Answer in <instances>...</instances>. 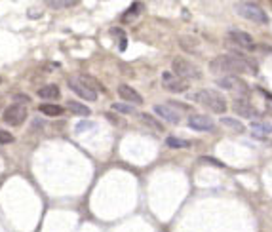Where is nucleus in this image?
Segmentation results:
<instances>
[{
	"instance_id": "nucleus-10",
	"label": "nucleus",
	"mask_w": 272,
	"mask_h": 232,
	"mask_svg": "<svg viewBox=\"0 0 272 232\" xmlns=\"http://www.w3.org/2000/svg\"><path fill=\"white\" fill-rule=\"evenodd\" d=\"M118 95L124 99V101H128L131 105H141L143 103V97L139 95V92H135L131 86L128 84H120L118 86Z\"/></svg>"
},
{
	"instance_id": "nucleus-26",
	"label": "nucleus",
	"mask_w": 272,
	"mask_h": 232,
	"mask_svg": "<svg viewBox=\"0 0 272 232\" xmlns=\"http://www.w3.org/2000/svg\"><path fill=\"white\" fill-rule=\"evenodd\" d=\"M0 82H2V78H0Z\"/></svg>"
},
{
	"instance_id": "nucleus-3",
	"label": "nucleus",
	"mask_w": 272,
	"mask_h": 232,
	"mask_svg": "<svg viewBox=\"0 0 272 232\" xmlns=\"http://www.w3.org/2000/svg\"><path fill=\"white\" fill-rule=\"evenodd\" d=\"M234 10H236L238 15H242L244 19H248L251 23H259V25L269 23L267 11L263 10L259 4H255V2H238V4H234Z\"/></svg>"
},
{
	"instance_id": "nucleus-23",
	"label": "nucleus",
	"mask_w": 272,
	"mask_h": 232,
	"mask_svg": "<svg viewBox=\"0 0 272 232\" xmlns=\"http://www.w3.org/2000/svg\"><path fill=\"white\" fill-rule=\"evenodd\" d=\"M251 129L257 133H272V126H265V124H251Z\"/></svg>"
},
{
	"instance_id": "nucleus-21",
	"label": "nucleus",
	"mask_w": 272,
	"mask_h": 232,
	"mask_svg": "<svg viewBox=\"0 0 272 232\" xmlns=\"http://www.w3.org/2000/svg\"><path fill=\"white\" fill-rule=\"evenodd\" d=\"M112 111H116L120 115H131V113H133V107L126 105V103H112Z\"/></svg>"
},
{
	"instance_id": "nucleus-1",
	"label": "nucleus",
	"mask_w": 272,
	"mask_h": 232,
	"mask_svg": "<svg viewBox=\"0 0 272 232\" xmlns=\"http://www.w3.org/2000/svg\"><path fill=\"white\" fill-rule=\"evenodd\" d=\"M253 61L248 57H244L242 53H229V55H217L215 59H211L209 69L215 74H227V76H236V74L255 71Z\"/></svg>"
},
{
	"instance_id": "nucleus-17",
	"label": "nucleus",
	"mask_w": 272,
	"mask_h": 232,
	"mask_svg": "<svg viewBox=\"0 0 272 232\" xmlns=\"http://www.w3.org/2000/svg\"><path fill=\"white\" fill-rule=\"evenodd\" d=\"M67 109L71 111V113H75L78 116H88L90 115V109L86 105H82V103H78V101H69L67 103Z\"/></svg>"
},
{
	"instance_id": "nucleus-5",
	"label": "nucleus",
	"mask_w": 272,
	"mask_h": 232,
	"mask_svg": "<svg viewBox=\"0 0 272 232\" xmlns=\"http://www.w3.org/2000/svg\"><path fill=\"white\" fill-rule=\"evenodd\" d=\"M217 84L223 88V90H229V92H234L236 95H248L250 94V88L248 84L238 78V76H221L217 80Z\"/></svg>"
},
{
	"instance_id": "nucleus-18",
	"label": "nucleus",
	"mask_w": 272,
	"mask_h": 232,
	"mask_svg": "<svg viewBox=\"0 0 272 232\" xmlns=\"http://www.w3.org/2000/svg\"><path fill=\"white\" fill-rule=\"evenodd\" d=\"M166 145H168V147H172V148H186V147H190V143H188V141L172 137V135L166 139Z\"/></svg>"
},
{
	"instance_id": "nucleus-11",
	"label": "nucleus",
	"mask_w": 272,
	"mask_h": 232,
	"mask_svg": "<svg viewBox=\"0 0 272 232\" xmlns=\"http://www.w3.org/2000/svg\"><path fill=\"white\" fill-rule=\"evenodd\" d=\"M232 109H234L236 115L246 116V118H255V116H257V111L250 105L248 99H234V101H232Z\"/></svg>"
},
{
	"instance_id": "nucleus-14",
	"label": "nucleus",
	"mask_w": 272,
	"mask_h": 232,
	"mask_svg": "<svg viewBox=\"0 0 272 232\" xmlns=\"http://www.w3.org/2000/svg\"><path fill=\"white\" fill-rule=\"evenodd\" d=\"M38 97L40 99H46V101H54L59 97V88L55 84H46L44 88L38 90Z\"/></svg>"
},
{
	"instance_id": "nucleus-6",
	"label": "nucleus",
	"mask_w": 272,
	"mask_h": 232,
	"mask_svg": "<svg viewBox=\"0 0 272 232\" xmlns=\"http://www.w3.org/2000/svg\"><path fill=\"white\" fill-rule=\"evenodd\" d=\"M2 120H4L8 126H21L23 122L27 120V111H25V107L13 103V105H10L4 111Z\"/></svg>"
},
{
	"instance_id": "nucleus-9",
	"label": "nucleus",
	"mask_w": 272,
	"mask_h": 232,
	"mask_svg": "<svg viewBox=\"0 0 272 232\" xmlns=\"http://www.w3.org/2000/svg\"><path fill=\"white\" fill-rule=\"evenodd\" d=\"M188 126L196 131H211L215 127V122L206 115H190L188 116Z\"/></svg>"
},
{
	"instance_id": "nucleus-7",
	"label": "nucleus",
	"mask_w": 272,
	"mask_h": 232,
	"mask_svg": "<svg viewBox=\"0 0 272 232\" xmlns=\"http://www.w3.org/2000/svg\"><path fill=\"white\" fill-rule=\"evenodd\" d=\"M69 88H71L78 97H82V99H86V101H95V99H97L95 90L88 84V82H84V80L73 78V80H69Z\"/></svg>"
},
{
	"instance_id": "nucleus-2",
	"label": "nucleus",
	"mask_w": 272,
	"mask_h": 232,
	"mask_svg": "<svg viewBox=\"0 0 272 232\" xmlns=\"http://www.w3.org/2000/svg\"><path fill=\"white\" fill-rule=\"evenodd\" d=\"M192 99H194L196 103H200L202 107L217 113V115L227 113V101H225V97L221 94H217V92H213V90H200V92H196L192 95Z\"/></svg>"
},
{
	"instance_id": "nucleus-8",
	"label": "nucleus",
	"mask_w": 272,
	"mask_h": 232,
	"mask_svg": "<svg viewBox=\"0 0 272 232\" xmlns=\"http://www.w3.org/2000/svg\"><path fill=\"white\" fill-rule=\"evenodd\" d=\"M162 86L168 90V92H172V94H183V92L188 90V82L181 80V78H177V76L172 73L162 74Z\"/></svg>"
},
{
	"instance_id": "nucleus-25",
	"label": "nucleus",
	"mask_w": 272,
	"mask_h": 232,
	"mask_svg": "<svg viewBox=\"0 0 272 232\" xmlns=\"http://www.w3.org/2000/svg\"><path fill=\"white\" fill-rule=\"evenodd\" d=\"M29 101H31V99H29V97H27L25 94L13 95V103H15V105H19V103H21V105H25V103H29Z\"/></svg>"
},
{
	"instance_id": "nucleus-15",
	"label": "nucleus",
	"mask_w": 272,
	"mask_h": 232,
	"mask_svg": "<svg viewBox=\"0 0 272 232\" xmlns=\"http://www.w3.org/2000/svg\"><path fill=\"white\" fill-rule=\"evenodd\" d=\"M38 111L42 113V115H46V116H61L63 115V109L59 105H54V103H42V105L38 107Z\"/></svg>"
},
{
	"instance_id": "nucleus-4",
	"label": "nucleus",
	"mask_w": 272,
	"mask_h": 232,
	"mask_svg": "<svg viewBox=\"0 0 272 232\" xmlns=\"http://www.w3.org/2000/svg\"><path fill=\"white\" fill-rule=\"evenodd\" d=\"M172 69L177 78L181 80H194V78H200V71L194 63L186 61L185 57H175L172 61Z\"/></svg>"
},
{
	"instance_id": "nucleus-13",
	"label": "nucleus",
	"mask_w": 272,
	"mask_h": 232,
	"mask_svg": "<svg viewBox=\"0 0 272 232\" xmlns=\"http://www.w3.org/2000/svg\"><path fill=\"white\" fill-rule=\"evenodd\" d=\"M229 36H230V40H232V42L238 44V46H242V48H251V46H253V38H251V34H248V32L230 31Z\"/></svg>"
},
{
	"instance_id": "nucleus-19",
	"label": "nucleus",
	"mask_w": 272,
	"mask_h": 232,
	"mask_svg": "<svg viewBox=\"0 0 272 232\" xmlns=\"http://www.w3.org/2000/svg\"><path fill=\"white\" fill-rule=\"evenodd\" d=\"M139 118H141L143 122L147 124V126H151V127H154V129H158V131H162L164 129V126L156 120V118H153L151 115H139Z\"/></svg>"
},
{
	"instance_id": "nucleus-20",
	"label": "nucleus",
	"mask_w": 272,
	"mask_h": 232,
	"mask_svg": "<svg viewBox=\"0 0 272 232\" xmlns=\"http://www.w3.org/2000/svg\"><path fill=\"white\" fill-rule=\"evenodd\" d=\"M48 6H52V8H69V6H75L78 4L77 0H48L46 2Z\"/></svg>"
},
{
	"instance_id": "nucleus-24",
	"label": "nucleus",
	"mask_w": 272,
	"mask_h": 232,
	"mask_svg": "<svg viewBox=\"0 0 272 232\" xmlns=\"http://www.w3.org/2000/svg\"><path fill=\"white\" fill-rule=\"evenodd\" d=\"M93 126H95V124H91V122H80V124L75 127V131H77V133H82V131H86V129H91Z\"/></svg>"
},
{
	"instance_id": "nucleus-22",
	"label": "nucleus",
	"mask_w": 272,
	"mask_h": 232,
	"mask_svg": "<svg viewBox=\"0 0 272 232\" xmlns=\"http://www.w3.org/2000/svg\"><path fill=\"white\" fill-rule=\"evenodd\" d=\"M13 141H15V137L11 135L10 131L0 129V145H10V143H13Z\"/></svg>"
},
{
	"instance_id": "nucleus-12",
	"label": "nucleus",
	"mask_w": 272,
	"mask_h": 232,
	"mask_svg": "<svg viewBox=\"0 0 272 232\" xmlns=\"http://www.w3.org/2000/svg\"><path fill=\"white\" fill-rule=\"evenodd\" d=\"M154 113L164 120H168L170 124H179L181 122V115L175 113L170 105H154Z\"/></svg>"
},
{
	"instance_id": "nucleus-16",
	"label": "nucleus",
	"mask_w": 272,
	"mask_h": 232,
	"mask_svg": "<svg viewBox=\"0 0 272 232\" xmlns=\"http://www.w3.org/2000/svg\"><path fill=\"white\" fill-rule=\"evenodd\" d=\"M221 124L232 129V131H236V133H244L246 131V126L242 122H238V120H234V118H221Z\"/></svg>"
}]
</instances>
